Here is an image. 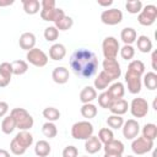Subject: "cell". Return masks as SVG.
Here are the masks:
<instances>
[{
    "instance_id": "43",
    "label": "cell",
    "mask_w": 157,
    "mask_h": 157,
    "mask_svg": "<svg viewBox=\"0 0 157 157\" xmlns=\"http://www.w3.org/2000/svg\"><path fill=\"white\" fill-rule=\"evenodd\" d=\"M78 156V150L76 146H66L63 150V157H77Z\"/></svg>"
},
{
    "instance_id": "13",
    "label": "cell",
    "mask_w": 157,
    "mask_h": 157,
    "mask_svg": "<svg viewBox=\"0 0 157 157\" xmlns=\"http://www.w3.org/2000/svg\"><path fill=\"white\" fill-rule=\"evenodd\" d=\"M102 65H103V71L112 78V81L120 77L121 69H120V64L117 61V59H104Z\"/></svg>"
},
{
    "instance_id": "25",
    "label": "cell",
    "mask_w": 157,
    "mask_h": 157,
    "mask_svg": "<svg viewBox=\"0 0 157 157\" xmlns=\"http://www.w3.org/2000/svg\"><path fill=\"white\" fill-rule=\"evenodd\" d=\"M104 152H108V153H119V155H123L124 152V144L120 141V140H115L113 139L112 141L104 144Z\"/></svg>"
},
{
    "instance_id": "33",
    "label": "cell",
    "mask_w": 157,
    "mask_h": 157,
    "mask_svg": "<svg viewBox=\"0 0 157 157\" xmlns=\"http://www.w3.org/2000/svg\"><path fill=\"white\" fill-rule=\"evenodd\" d=\"M142 136L145 139L155 141V139L157 136V126H156V124H153V123L145 124L144 128H142Z\"/></svg>"
},
{
    "instance_id": "35",
    "label": "cell",
    "mask_w": 157,
    "mask_h": 157,
    "mask_svg": "<svg viewBox=\"0 0 157 157\" xmlns=\"http://www.w3.org/2000/svg\"><path fill=\"white\" fill-rule=\"evenodd\" d=\"M42 114H43V117H44L48 121H52V123L56 121V120L60 118V112H59V109L55 108V107H47V108H44Z\"/></svg>"
},
{
    "instance_id": "36",
    "label": "cell",
    "mask_w": 157,
    "mask_h": 157,
    "mask_svg": "<svg viewBox=\"0 0 157 157\" xmlns=\"http://www.w3.org/2000/svg\"><path fill=\"white\" fill-rule=\"evenodd\" d=\"M42 132H43V135H44L45 137L53 139V137H55L56 134H58L56 125H55L54 123H52V121H47V123H44V124L42 125Z\"/></svg>"
},
{
    "instance_id": "39",
    "label": "cell",
    "mask_w": 157,
    "mask_h": 157,
    "mask_svg": "<svg viewBox=\"0 0 157 157\" xmlns=\"http://www.w3.org/2000/svg\"><path fill=\"white\" fill-rule=\"evenodd\" d=\"M97 137L99 139V141L102 142V145H104V144H107V142H109V141H112L114 139V134H113L112 129H109V128H102L99 130Z\"/></svg>"
},
{
    "instance_id": "20",
    "label": "cell",
    "mask_w": 157,
    "mask_h": 157,
    "mask_svg": "<svg viewBox=\"0 0 157 157\" xmlns=\"http://www.w3.org/2000/svg\"><path fill=\"white\" fill-rule=\"evenodd\" d=\"M103 145L99 141V139L94 135H92L91 137H88L87 140H85V150L86 152H88L90 155H94L97 152H99L102 150Z\"/></svg>"
},
{
    "instance_id": "4",
    "label": "cell",
    "mask_w": 157,
    "mask_h": 157,
    "mask_svg": "<svg viewBox=\"0 0 157 157\" xmlns=\"http://www.w3.org/2000/svg\"><path fill=\"white\" fill-rule=\"evenodd\" d=\"M65 15L63 9L55 6L54 0H42L40 1V17L48 22H55L60 16Z\"/></svg>"
},
{
    "instance_id": "38",
    "label": "cell",
    "mask_w": 157,
    "mask_h": 157,
    "mask_svg": "<svg viewBox=\"0 0 157 157\" xmlns=\"http://www.w3.org/2000/svg\"><path fill=\"white\" fill-rule=\"evenodd\" d=\"M107 124L110 129H120L124 124V119L121 118V115L112 114L107 118Z\"/></svg>"
},
{
    "instance_id": "47",
    "label": "cell",
    "mask_w": 157,
    "mask_h": 157,
    "mask_svg": "<svg viewBox=\"0 0 157 157\" xmlns=\"http://www.w3.org/2000/svg\"><path fill=\"white\" fill-rule=\"evenodd\" d=\"M99 6H110L113 4V0H107V1H102V0H98L97 1Z\"/></svg>"
},
{
    "instance_id": "9",
    "label": "cell",
    "mask_w": 157,
    "mask_h": 157,
    "mask_svg": "<svg viewBox=\"0 0 157 157\" xmlns=\"http://www.w3.org/2000/svg\"><path fill=\"white\" fill-rule=\"evenodd\" d=\"M26 59L31 65H33L36 67H43L48 64V55L42 49L36 48V47L27 52Z\"/></svg>"
},
{
    "instance_id": "50",
    "label": "cell",
    "mask_w": 157,
    "mask_h": 157,
    "mask_svg": "<svg viewBox=\"0 0 157 157\" xmlns=\"http://www.w3.org/2000/svg\"><path fill=\"white\" fill-rule=\"evenodd\" d=\"M126 157H134V156H126Z\"/></svg>"
},
{
    "instance_id": "41",
    "label": "cell",
    "mask_w": 157,
    "mask_h": 157,
    "mask_svg": "<svg viewBox=\"0 0 157 157\" xmlns=\"http://www.w3.org/2000/svg\"><path fill=\"white\" fill-rule=\"evenodd\" d=\"M59 37V31L55 28V26H49L44 29V38L48 42H55Z\"/></svg>"
},
{
    "instance_id": "1",
    "label": "cell",
    "mask_w": 157,
    "mask_h": 157,
    "mask_svg": "<svg viewBox=\"0 0 157 157\" xmlns=\"http://www.w3.org/2000/svg\"><path fill=\"white\" fill-rule=\"evenodd\" d=\"M69 63L74 74L82 78L92 77L98 69L97 55L86 48H80L75 50L71 54Z\"/></svg>"
},
{
    "instance_id": "7",
    "label": "cell",
    "mask_w": 157,
    "mask_h": 157,
    "mask_svg": "<svg viewBox=\"0 0 157 157\" xmlns=\"http://www.w3.org/2000/svg\"><path fill=\"white\" fill-rule=\"evenodd\" d=\"M157 18V6L156 5H146L145 7H142V10L140 11L139 16H137V21L140 25L142 26H152L156 22Z\"/></svg>"
},
{
    "instance_id": "19",
    "label": "cell",
    "mask_w": 157,
    "mask_h": 157,
    "mask_svg": "<svg viewBox=\"0 0 157 157\" xmlns=\"http://www.w3.org/2000/svg\"><path fill=\"white\" fill-rule=\"evenodd\" d=\"M66 55V48L61 43H55L49 48V58L54 61L63 60Z\"/></svg>"
},
{
    "instance_id": "28",
    "label": "cell",
    "mask_w": 157,
    "mask_h": 157,
    "mask_svg": "<svg viewBox=\"0 0 157 157\" xmlns=\"http://www.w3.org/2000/svg\"><path fill=\"white\" fill-rule=\"evenodd\" d=\"M22 6L27 15H36L40 10V2L38 0H22Z\"/></svg>"
},
{
    "instance_id": "6",
    "label": "cell",
    "mask_w": 157,
    "mask_h": 157,
    "mask_svg": "<svg viewBox=\"0 0 157 157\" xmlns=\"http://www.w3.org/2000/svg\"><path fill=\"white\" fill-rule=\"evenodd\" d=\"M93 135V125L88 120L77 121L71 126V136L76 140H87Z\"/></svg>"
},
{
    "instance_id": "48",
    "label": "cell",
    "mask_w": 157,
    "mask_h": 157,
    "mask_svg": "<svg viewBox=\"0 0 157 157\" xmlns=\"http://www.w3.org/2000/svg\"><path fill=\"white\" fill-rule=\"evenodd\" d=\"M0 157H10V153L4 150V148H0Z\"/></svg>"
},
{
    "instance_id": "27",
    "label": "cell",
    "mask_w": 157,
    "mask_h": 157,
    "mask_svg": "<svg viewBox=\"0 0 157 157\" xmlns=\"http://www.w3.org/2000/svg\"><path fill=\"white\" fill-rule=\"evenodd\" d=\"M136 45H137V49L141 52V53H150L152 50V40L147 37V36H139L136 38Z\"/></svg>"
},
{
    "instance_id": "46",
    "label": "cell",
    "mask_w": 157,
    "mask_h": 157,
    "mask_svg": "<svg viewBox=\"0 0 157 157\" xmlns=\"http://www.w3.org/2000/svg\"><path fill=\"white\" fill-rule=\"evenodd\" d=\"M15 2V0H0V7H5V6H10Z\"/></svg>"
},
{
    "instance_id": "14",
    "label": "cell",
    "mask_w": 157,
    "mask_h": 157,
    "mask_svg": "<svg viewBox=\"0 0 157 157\" xmlns=\"http://www.w3.org/2000/svg\"><path fill=\"white\" fill-rule=\"evenodd\" d=\"M121 129H123V135L126 140H134L135 137H137L140 132V125L135 119H129L124 121Z\"/></svg>"
},
{
    "instance_id": "10",
    "label": "cell",
    "mask_w": 157,
    "mask_h": 157,
    "mask_svg": "<svg viewBox=\"0 0 157 157\" xmlns=\"http://www.w3.org/2000/svg\"><path fill=\"white\" fill-rule=\"evenodd\" d=\"M148 103L145 98L142 97H137V98H134L131 101V103L129 104V109H130V113L134 118H144L147 115L148 113Z\"/></svg>"
},
{
    "instance_id": "49",
    "label": "cell",
    "mask_w": 157,
    "mask_h": 157,
    "mask_svg": "<svg viewBox=\"0 0 157 157\" xmlns=\"http://www.w3.org/2000/svg\"><path fill=\"white\" fill-rule=\"evenodd\" d=\"M103 157H121V155L119 153H108V152H104V156Z\"/></svg>"
},
{
    "instance_id": "2",
    "label": "cell",
    "mask_w": 157,
    "mask_h": 157,
    "mask_svg": "<svg viewBox=\"0 0 157 157\" xmlns=\"http://www.w3.org/2000/svg\"><path fill=\"white\" fill-rule=\"evenodd\" d=\"M145 74V64L141 60H132L128 66L125 74V82L128 91L132 94H137L142 87V76Z\"/></svg>"
},
{
    "instance_id": "22",
    "label": "cell",
    "mask_w": 157,
    "mask_h": 157,
    "mask_svg": "<svg viewBox=\"0 0 157 157\" xmlns=\"http://www.w3.org/2000/svg\"><path fill=\"white\" fill-rule=\"evenodd\" d=\"M97 99V91L92 86H85L80 92V101L82 104L92 103V101Z\"/></svg>"
},
{
    "instance_id": "21",
    "label": "cell",
    "mask_w": 157,
    "mask_h": 157,
    "mask_svg": "<svg viewBox=\"0 0 157 157\" xmlns=\"http://www.w3.org/2000/svg\"><path fill=\"white\" fill-rule=\"evenodd\" d=\"M128 109H129V103L124 98L113 101L109 107V110L112 112V114H115V115H123L128 112Z\"/></svg>"
},
{
    "instance_id": "23",
    "label": "cell",
    "mask_w": 157,
    "mask_h": 157,
    "mask_svg": "<svg viewBox=\"0 0 157 157\" xmlns=\"http://www.w3.org/2000/svg\"><path fill=\"white\" fill-rule=\"evenodd\" d=\"M110 83H112V78H110L103 70L97 75V77L94 78V82H93L96 91H97V90L103 91V90H105L107 87H109Z\"/></svg>"
},
{
    "instance_id": "31",
    "label": "cell",
    "mask_w": 157,
    "mask_h": 157,
    "mask_svg": "<svg viewBox=\"0 0 157 157\" xmlns=\"http://www.w3.org/2000/svg\"><path fill=\"white\" fill-rule=\"evenodd\" d=\"M11 67H12V74L13 75H23L28 71V63L25 60H15L11 63Z\"/></svg>"
},
{
    "instance_id": "40",
    "label": "cell",
    "mask_w": 157,
    "mask_h": 157,
    "mask_svg": "<svg viewBox=\"0 0 157 157\" xmlns=\"http://www.w3.org/2000/svg\"><path fill=\"white\" fill-rule=\"evenodd\" d=\"M119 53H120V56H121L124 60H131V59L135 56V49H134L132 45H126V44H124V45L120 48Z\"/></svg>"
},
{
    "instance_id": "34",
    "label": "cell",
    "mask_w": 157,
    "mask_h": 157,
    "mask_svg": "<svg viewBox=\"0 0 157 157\" xmlns=\"http://www.w3.org/2000/svg\"><path fill=\"white\" fill-rule=\"evenodd\" d=\"M80 112H81V115L83 118L92 119V118H94L97 115V107L94 104H92V103H86V104H82Z\"/></svg>"
},
{
    "instance_id": "29",
    "label": "cell",
    "mask_w": 157,
    "mask_h": 157,
    "mask_svg": "<svg viewBox=\"0 0 157 157\" xmlns=\"http://www.w3.org/2000/svg\"><path fill=\"white\" fill-rule=\"evenodd\" d=\"M54 23H55L54 26H55V28H56L58 31H67V29H70V28L72 27L74 20H72L70 16L63 15V16H60Z\"/></svg>"
},
{
    "instance_id": "5",
    "label": "cell",
    "mask_w": 157,
    "mask_h": 157,
    "mask_svg": "<svg viewBox=\"0 0 157 157\" xmlns=\"http://www.w3.org/2000/svg\"><path fill=\"white\" fill-rule=\"evenodd\" d=\"M10 115L13 118V120L16 123V129H18V130H29L34 124L32 115L25 108H20V107L13 108L11 110Z\"/></svg>"
},
{
    "instance_id": "18",
    "label": "cell",
    "mask_w": 157,
    "mask_h": 157,
    "mask_svg": "<svg viewBox=\"0 0 157 157\" xmlns=\"http://www.w3.org/2000/svg\"><path fill=\"white\" fill-rule=\"evenodd\" d=\"M107 93L109 94V97L112 98V101H117V99H121L125 94V87L121 82H114L112 85H109Z\"/></svg>"
},
{
    "instance_id": "11",
    "label": "cell",
    "mask_w": 157,
    "mask_h": 157,
    "mask_svg": "<svg viewBox=\"0 0 157 157\" xmlns=\"http://www.w3.org/2000/svg\"><path fill=\"white\" fill-rule=\"evenodd\" d=\"M153 148V141L145 139L144 136H137L131 142V150L135 155H145Z\"/></svg>"
},
{
    "instance_id": "32",
    "label": "cell",
    "mask_w": 157,
    "mask_h": 157,
    "mask_svg": "<svg viewBox=\"0 0 157 157\" xmlns=\"http://www.w3.org/2000/svg\"><path fill=\"white\" fill-rule=\"evenodd\" d=\"M15 129H16V123H15L13 118L11 115L4 117L2 121H1V131L6 135H10Z\"/></svg>"
},
{
    "instance_id": "44",
    "label": "cell",
    "mask_w": 157,
    "mask_h": 157,
    "mask_svg": "<svg viewBox=\"0 0 157 157\" xmlns=\"http://www.w3.org/2000/svg\"><path fill=\"white\" fill-rule=\"evenodd\" d=\"M9 112V104L6 102H0V118L6 117Z\"/></svg>"
},
{
    "instance_id": "17",
    "label": "cell",
    "mask_w": 157,
    "mask_h": 157,
    "mask_svg": "<svg viewBox=\"0 0 157 157\" xmlns=\"http://www.w3.org/2000/svg\"><path fill=\"white\" fill-rule=\"evenodd\" d=\"M36 36L32 33V32H25L20 36V39H18V44L21 47V49L23 50H31L36 47Z\"/></svg>"
},
{
    "instance_id": "30",
    "label": "cell",
    "mask_w": 157,
    "mask_h": 157,
    "mask_svg": "<svg viewBox=\"0 0 157 157\" xmlns=\"http://www.w3.org/2000/svg\"><path fill=\"white\" fill-rule=\"evenodd\" d=\"M142 82L146 88L153 91L157 88V74L153 71H150L142 76Z\"/></svg>"
},
{
    "instance_id": "26",
    "label": "cell",
    "mask_w": 157,
    "mask_h": 157,
    "mask_svg": "<svg viewBox=\"0 0 157 157\" xmlns=\"http://www.w3.org/2000/svg\"><path fill=\"white\" fill-rule=\"evenodd\" d=\"M52 151V147L49 145L48 141L45 140H39L36 142V146H34V153L37 155V157H47L49 156Z\"/></svg>"
},
{
    "instance_id": "51",
    "label": "cell",
    "mask_w": 157,
    "mask_h": 157,
    "mask_svg": "<svg viewBox=\"0 0 157 157\" xmlns=\"http://www.w3.org/2000/svg\"><path fill=\"white\" fill-rule=\"evenodd\" d=\"M82 157H88V156H82Z\"/></svg>"
},
{
    "instance_id": "3",
    "label": "cell",
    "mask_w": 157,
    "mask_h": 157,
    "mask_svg": "<svg viewBox=\"0 0 157 157\" xmlns=\"http://www.w3.org/2000/svg\"><path fill=\"white\" fill-rule=\"evenodd\" d=\"M33 144V136L28 130H20L10 142V151L16 155H23L27 148Z\"/></svg>"
},
{
    "instance_id": "12",
    "label": "cell",
    "mask_w": 157,
    "mask_h": 157,
    "mask_svg": "<svg viewBox=\"0 0 157 157\" xmlns=\"http://www.w3.org/2000/svg\"><path fill=\"white\" fill-rule=\"evenodd\" d=\"M101 21L108 26L119 25L123 21V12L119 9H107L101 13Z\"/></svg>"
},
{
    "instance_id": "45",
    "label": "cell",
    "mask_w": 157,
    "mask_h": 157,
    "mask_svg": "<svg viewBox=\"0 0 157 157\" xmlns=\"http://www.w3.org/2000/svg\"><path fill=\"white\" fill-rule=\"evenodd\" d=\"M151 61H152V70H153V72H155V71H157V64H156V61H157V52H156V50L152 52Z\"/></svg>"
},
{
    "instance_id": "37",
    "label": "cell",
    "mask_w": 157,
    "mask_h": 157,
    "mask_svg": "<svg viewBox=\"0 0 157 157\" xmlns=\"http://www.w3.org/2000/svg\"><path fill=\"white\" fill-rule=\"evenodd\" d=\"M142 2L140 0H128L125 4V9L129 13H140V11L142 10Z\"/></svg>"
},
{
    "instance_id": "15",
    "label": "cell",
    "mask_w": 157,
    "mask_h": 157,
    "mask_svg": "<svg viewBox=\"0 0 157 157\" xmlns=\"http://www.w3.org/2000/svg\"><path fill=\"white\" fill-rule=\"evenodd\" d=\"M12 67L11 63H1L0 64V88H4L10 85L12 77Z\"/></svg>"
},
{
    "instance_id": "42",
    "label": "cell",
    "mask_w": 157,
    "mask_h": 157,
    "mask_svg": "<svg viewBox=\"0 0 157 157\" xmlns=\"http://www.w3.org/2000/svg\"><path fill=\"white\" fill-rule=\"evenodd\" d=\"M98 104H99V107L101 108H104V109H109V107H110V104H112V98L109 97V94L107 93V91H104V92H102L99 96H98Z\"/></svg>"
},
{
    "instance_id": "16",
    "label": "cell",
    "mask_w": 157,
    "mask_h": 157,
    "mask_svg": "<svg viewBox=\"0 0 157 157\" xmlns=\"http://www.w3.org/2000/svg\"><path fill=\"white\" fill-rule=\"evenodd\" d=\"M69 77H70V72H69V70L65 66H58L52 72V78L58 85L66 83L69 81Z\"/></svg>"
},
{
    "instance_id": "24",
    "label": "cell",
    "mask_w": 157,
    "mask_h": 157,
    "mask_svg": "<svg viewBox=\"0 0 157 157\" xmlns=\"http://www.w3.org/2000/svg\"><path fill=\"white\" fill-rule=\"evenodd\" d=\"M136 38H137V33L132 27H125L120 32V39L126 45H131L134 42H136Z\"/></svg>"
},
{
    "instance_id": "8",
    "label": "cell",
    "mask_w": 157,
    "mask_h": 157,
    "mask_svg": "<svg viewBox=\"0 0 157 157\" xmlns=\"http://www.w3.org/2000/svg\"><path fill=\"white\" fill-rule=\"evenodd\" d=\"M120 50L119 42L115 37H105L102 42V52L104 59H115Z\"/></svg>"
}]
</instances>
